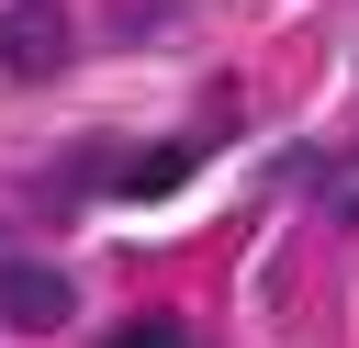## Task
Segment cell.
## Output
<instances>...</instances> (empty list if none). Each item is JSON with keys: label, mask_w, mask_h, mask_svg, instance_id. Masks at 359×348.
Listing matches in <instances>:
<instances>
[{"label": "cell", "mask_w": 359, "mask_h": 348, "mask_svg": "<svg viewBox=\"0 0 359 348\" xmlns=\"http://www.w3.org/2000/svg\"><path fill=\"white\" fill-rule=\"evenodd\" d=\"M0 67L11 79H56L67 67V11L56 0H0Z\"/></svg>", "instance_id": "obj_1"}, {"label": "cell", "mask_w": 359, "mask_h": 348, "mask_svg": "<svg viewBox=\"0 0 359 348\" xmlns=\"http://www.w3.org/2000/svg\"><path fill=\"white\" fill-rule=\"evenodd\" d=\"M67 303H79V292H67L56 269H34V258H0V314H11V326H67Z\"/></svg>", "instance_id": "obj_2"}, {"label": "cell", "mask_w": 359, "mask_h": 348, "mask_svg": "<svg viewBox=\"0 0 359 348\" xmlns=\"http://www.w3.org/2000/svg\"><path fill=\"white\" fill-rule=\"evenodd\" d=\"M314 191H325V213H337V225H359V146H348V157H325V168H314Z\"/></svg>", "instance_id": "obj_3"}, {"label": "cell", "mask_w": 359, "mask_h": 348, "mask_svg": "<svg viewBox=\"0 0 359 348\" xmlns=\"http://www.w3.org/2000/svg\"><path fill=\"white\" fill-rule=\"evenodd\" d=\"M168 180H191V146H146V157L123 168V191H168Z\"/></svg>", "instance_id": "obj_4"}, {"label": "cell", "mask_w": 359, "mask_h": 348, "mask_svg": "<svg viewBox=\"0 0 359 348\" xmlns=\"http://www.w3.org/2000/svg\"><path fill=\"white\" fill-rule=\"evenodd\" d=\"M112 348H191V326H180V314H123Z\"/></svg>", "instance_id": "obj_5"}]
</instances>
